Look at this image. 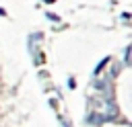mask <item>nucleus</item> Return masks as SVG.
Segmentation results:
<instances>
[{"mask_svg":"<svg viewBox=\"0 0 132 127\" xmlns=\"http://www.w3.org/2000/svg\"><path fill=\"white\" fill-rule=\"evenodd\" d=\"M107 61H109V57H105V59H103V61H101V64H99V66H97V68H95V74H99V72H101V70H103V66H105V64H107Z\"/></svg>","mask_w":132,"mask_h":127,"instance_id":"f257e3e1","label":"nucleus"},{"mask_svg":"<svg viewBox=\"0 0 132 127\" xmlns=\"http://www.w3.org/2000/svg\"><path fill=\"white\" fill-rule=\"evenodd\" d=\"M45 16H47V18H50L52 23H58V20H60V16H58V14H52V12H47Z\"/></svg>","mask_w":132,"mask_h":127,"instance_id":"f03ea898","label":"nucleus"},{"mask_svg":"<svg viewBox=\"0 0 132 127\" xmlns=\"http://www.w3.org/2000/svg\"><path fill=\"white\" fill-rule=\"evenodd\" d=\"M68 86H70V88H74V86H76V84H74V78H68Z\"/></svg>","mask_w":132,"mask_h":127,"instance_id":"7ed1b4c3","label":"nucleus"},{"mask_svg":"<svg viewBox=\"0 0 132 127\" xmlns=\"http://www.w3.org/2000/svg\"><path fill=\"white\" fill-rule=\"evenodd\" d=\"M0 16H6V10L4 8H0Z\"/></svg>","mask_w":132,"mask_h":127,"instance_id":"20e7f679","label":"nucleus"},{"mask_svg":"<svg viewBox=\"0 0 132 127\" xmlns=\"http://www.w3.org/2000/svg\"><path fill=\"white\" fill-rule=\"evenodd\" d=\"M60 121H62V125H64V127H70V125H68V123L64 121V119H60Z\"/></svg>","mask_w":132,"mask_h":127,"instance_id":"39448f33","label":"nucleus"},{"mask_svg":"<svg viewBox=\"0 0 132 127\" xmlns=\"http://www.w3.org/2000/svg\"><path fill=\"white\" fill-rule=\"evenodd\" d=\"M45 2H50V4H52V2H56V0H45Z\"/></svg>","mask_w":132,"mask_h":127,"instance_id":"423d86ee","label":"nucleus"}]
</instances>
